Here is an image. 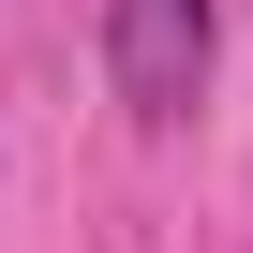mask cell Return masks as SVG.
<instances>
[{
  "label": "cell",
  "mask_w": 253,
  "mask_h": 253,
  "mask_svg": "<svg viewBox=\"0 0 253 253\" xmlns=\"http://www.w3.org/2000/svg\"><path fill=\"white\" fill-rule=\"evenodd\" d=\"M104 75H119L134 119H194V89H209V0H119L104 15Z\"/></svg>",
  "instance_id": "obj_1"
}]
</instances>
